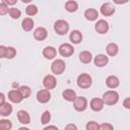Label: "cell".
Here are the masks:
<instances>
[{
  "label": "cell",
  "mask_w": 130,
  "mask_h": 130,
  "mask_svg": "<svg viewBox=\"0 0 130 130\" xmlns=\"http://www.w3.org/2000/svg\"><path fill=\"white\" fill-rule=\"evenodd\" d=\"M102 99H103L105 105H107V106H114V105H116L119 102L120 96H119V93L116 90L111 89V90H107L103 94Z\"/></svg>",
  "instance_id": "cell-1"
},
{
  "label": "cell",
  "mask_w": 130,
  "mask_h": 130,
  "mask_svg": "<svg viewBox=\"0 0 130 130\" xmlns=\"http://www.w3.org/2000/svg\"><path fill=\"white\" fill-rule=\"evenodd\" d=\"M77 86L79 88H82V89H87L91 86L92 84V78L89 74L87 73H81L78 75L77 77Z\"/></svg>",
  "instance_id": "cell-2"
},
{
  "label": "cell",
  "mask_w": 130,
  "mask_h": 130,
  "mask_svg": "<svg viewBox=\"0 0 130 130\" xmlns=\"http://www.w3.org/2000/svg\"><path fill=\"white\" fill-rule=\"evenodd\" d=\"M54 30L59 36H65L69 31V23L64 19H58L54 23Z\"/></svg>",
  "instance_id": "cell-3"
},
{
  "label": "cell",
  "mask_w": 130,
  "mask_h": 130,
  "mask_svg": "<svg viewBox=\"0 0 130 130\" xmlns=\"http://www.w3.org/2000/svg\"><path fill=\"white\" fill-rule=\"evenodd\" d=\"M66 65L65 62L62 59H56L53 61V63L51 64V71L56 74V75H60L65 71Z\"/></svg>",
  "instance_id": "cell-4"
},
{
  "label": "cell",
  "mask_w": 130,
  "mask_h": 130,
  "mask_svg": "<svg viewBox=\"0 0 130 130\" xmlns=\"http://www.w3.org/2000/svg\"><path fill=\"white\" fill-rule=\"evenodd\" d=\"M58 52L59 54L62 56V57H71L74 53V48L71 44H68V43H63L59 46L58 48Z\"/></svg>",
  "instance_id": "cell-5"
},
{
  "label": "cell",
  "mask_w": 130,
  "mask_h": 130,
  "mask_svg": "<svg viewBox=\"0 0 130 130\" xmlns=\"http://www.w3.org/2000/svg\"><path fill=\"white\" fill-rule=\"evenodd\" d=\"M16 56V50L13 47H5L3 45L0 46V58L13 59Z\"/></svg>",
  "instance_id": "cell-6"
},
{
  "label": "cell",
  "mask_w": 130,
  "mask_h": 130,
  "mask_svg": "<svg viewBox=\"0 0 130 130\" xmlns=\"http://www.w3.org/2000/svg\"><path fill=\"white\" fill-rule=\"evenodd\" d=\"M87 105H88V102L84 96H77L75 101L73 102V108L77 112L85 111L87 108Z\"/></svg>",
  "instance_id": "cell-7"
},
{
  "label": "cell",
  "mask_w": 130,
  "mask_h": 130,
  "mask_svg": "<svg viewBox=\"0 0 130 130\" xmlns=\"http://www.w3.org/2000/svg\"><path fill=\"white\" fill-rule=\"evenodd\" d=\"M43 85L45 87V89H48V90H51V89H54L57 85V80H56V77L52 74H48L44 77L43 79Z\"/></svg>",
  "instance_id": "cell-8"
},
{
  "label": "cell",
  "mask_w": 130,
  "mask_h": 130,
  "mask_svg": "<svg viewBox=\"0 0 130 130\" xmlns=\"http://www.w3.org/2000/svg\"><path fill=\"white\" fill-rule=\"evenodd\" d=\"M110 26H109V23L108 21H106L105 19H99L95 24H94V29L98 34L100 35H105L108 32Z\"/></svg>",
  "instance_id": "cell-9"
},
{
  "label": "cell",
  "mask_w": 130,
  "mask_h": 130,
  "mask_svg": "<svg viewBox=\"0 0 130 130\" xmlns=\"http://www.w3.org/2000/svg\"><path fill=\"white\" fill-rule=\"evenodd\" d=\"M100 11H101V13H102L104 16H112V15L115 13L116 9H115V6H114L111 2H105V3L101 6Z\"/></svg>",
  "instance_id": "cell-10"
},
{
  "label": "cell",
  "mask_w": 130,
  "mask_h": 130,
  "mask_svg": "<svg viewBox=\"0 0 130 130\" xmlns=\"http://www.w3.org/2000/svg\"><path fill=\"white\" fill-rule=\"evenodd\" d=\"M37 101L41 104H46L51 100V92L48 89H41L37 92Z\"/></svg>",
  "instance_id": "cell-11"
},
{
  "label": "cell",
  "mask_w": 130,
  "mask_h": 130,
  "mask_svg": "<svg viewBox=\"0 0 130 130\" xmlns=\"http://www.w3.org/2000/svg\"><path fill=\"white\" fill-rule=\"evenodd\" d=\"M47 37H48V30L43 26L37 27L34 31V38H35V40H37L39 42L45 41L47 39Z\"/></svg>",
  "instance_id": "cell-12"
},
{
  "label": "cell",
  "mask_w": 130,
  "mask_h": 130,
  "mask_svg": "<svg viewBox=\"0 0 130 130\" xmlns=\"http://www.w3.org/2000/svg\"><path fill=\"white\" fill-rule=\"evenodd\" d=\"M105 103L103 101V99L100 98H93L90 102H89V107L93 112H100L104 109Z\"/></svg>",
  "instance_id": "cell-13"
},
{
  "label": "cell",
  "mask_w": 130,
  "mask_h": 130,
  "mask_svg": "<svg viewBox=\"0 0 130 130\" xmlns=\"http://www.w3.org/2000/svg\"><path fill=\"white\" fill-rule=\"evenodd\" d=\"M93 63L96 67H105L108 63H109V57L105 54H98L94 58H93Z\"/></svg>",
  "instance_id": "cell-14"
},
{
  "label": "cell",
  "mask_w": 130,
  "mask_h": 130,
  "mask_svg": "<svg viewBox=\"0 0 130 130\" xmlns=\"http://www.w3.org/2000/svg\"><path fill=\"white\" fill-rule=\"evenodd\" d=\"M8 100L13 104H19L22 102L23 98L18 89H11L8 92Z\"/></svg>",
  "instance_id": "cell-15"
},
{
  "label": "cell",
  "mask_w": 130,
  "mask_h": 130,
  "mask_svg": "<svg viewBox=\"0 0 130 130\" xmlns=\"http://www.w3.org/2000/svg\"><path fill=\"white\" fill-rule=\"evenodd\" d=\"M82 38H83V37H82L81 31L78 30V29H73V30L70 32V35H69V40H70V42H71L72 44H74V45L80 44L81 41H82Z\"/></svg>",
  "instance_id": "cell-16"
},
{
  "label": "cell",
  "mask_w": 130,
  "mask_h": 130,
  "mask_svg": "<svg viewBox=\"0 0 130 130\" xmlns=\"http://www.w3.org/2000/svg\"><path fill=\"white\" fill-rule=\"evenodd\" d=\"M43 56L47 60H52L57 56V50L52 46H47L43 50Z\"/></svg>",
  "instance_id": "cell-17"
},
{
  "label": "cell",
  "mask_w": 130,
  "mask_h": 130,
  "mask_svg": "<svg viewBox=\"0 0 130 130\" xmlns=\"http://www.w3.org/2000/svg\"><path fill=\"white\" fill-rule=\"evenodd\" d=\"M17 119H18L19 123H21L23 125H27L30 123V116L24 110H19L17 112Z\"/></svg>",
  "instance_id": "cell-18"
},
{
  "label": "cell",
  "mask_w": 130,
  "mask_h": 130,
  "mask_svg": "<svg viewBox=\"0 0 130 130\" xmlns=\"http://www.w3.org/2000/svg\"><path fill=\"white\" fill-rule=\"evenodd\" d=\"M106 84H107V86L109 88L115 89V88H117L120 85V80L115 75H109L107 77V79H106Z\"/></svg>",
  "instance_id": "cell-19"
},
{
  "label": "cell",
  "mask_w": 130,
  "mask_h": 130,
  "mask_svg": "<svg viewBox=\"0 0 130 130\" xmlns=\"http://www.w3.org/2000/svg\"><path fill=\"white\" fill-rule=\"evenodd\" d=\"M78 59L83 64H89L92 61V54L89 51H81L78 55Z\"/></svg>",
  "instance_id": "cell-20"
},
{
  "label": "cell",
  "mask_w": 130,
  "mask_h": 130,
  "mask_svg": "<svg viewBox=\"0 0 130 130\" xmlns=\"http://www.w3.org/2000/svg\"><path fill=\"white\" fill-rule=\"evenodd\" d=\"M84 17L89 21H94L99 17V12L94 8H87L84 11Z\"/></svg>",
  "instance_id": "cell-21"
},
{
  "label": "cell",
  "mask_w": 130,
  "mask_h": 130,
  "mask_svg": "<svg viewBox=\"0 0 130 130\" xmlns=\"http://www.w3.org/2000/svg\"><path fill=\"white\" fill-rule=\"evenodd\" d=\"M62 96H63V99H64L65 101H67V102H72V103H73V102L75 101V99L77 98L75 90H73V89H71V88H67V89L63 90Z\"/></svg>",
  "instance_id": "cell-22"
},
{
  "label": "cell",
  "mask_w": 130,
  "mask_h": 130,
  "mask_svg": "<svg viewBox=\"0 0 130 130\" xmlns=\"http://www.w3.org/2000/svg\"><path fill=\"white\" fill-rule=\"evenodd\" d=\"M12 106L8 103V102H5L4 104L0 105V115L2 117H7L9 115H11L12 113Z\"/></svg>",
  "instance_id": "cell-23"
},
{
  "label": "cell",
  "mask_w": 130,
  "mask_h": 130,
  "mask_svg": "<svg viewBox=\"0 0 130 130\" xmlns=\"http://www.w3.org/2000/svg\"><path fill=\"white\" fill-rule=\"evenodd\" d=\"M35 26V22L30 17H25L21 21V27L24 31H30Z\"/></svg>",
  "instance_id": "cell-24"
},
{
  "label": "cell",
  "mask_w": 130,
  "mask_h": 130,
  "mask_svg": "<svg viewBox=\"0 0 130 130\" xmlns=\"http://www.w3.org/2000/svg\"><path fill=\"white\" fill-rule=\"evenodd\" d=\"M106 52H107V54H108L109 56L114 57V56H116V55L118 54V52H119V47H118V45L115 44V43H110V44H108L107 47H106Z\"/></svg>",
  "instance_id": "cell-25"
},
{
  "label": "cell",
  "mask_w": 130,
  "mask_h": 130,
  "mask_svg": "<svg viewBox=\"0 0 130 130\" xmlns=\"http://www.w3.org/2000/svg\"><path fill=\"white\" fill-rule=\"evenodd\" d=\"M65 9L68 12H75L78 9V3L74 0H68L65 3Z\"/></svg>",
  "instance_id": "cell-26"
},
{
  "label": "cell",
  "mask_w": 130,
  "mask_h": 130,
  "mask_svg": "<svg viewBox=\"0 0 130 130\" xmlns=\"http://www.w3.org/2000/svg\"><path fill=\"white\" fill-rule=\"evenodd\" d=\"M18 90H19V92L21 93V95H22L23 99H27V98H29V95L31 94V89H30V87L27 86V85H20V87L18 88Z\"/></svg>",
  "instance_id": "cell-27"
},
{
  "label": "cell",
  "mask_w": 130,
  "mask_h": 130,
  "mask_svg": "<svg viewBox=\"0 0 130 130\" xmlns=\"http://www.w3.org/2000/svg\"><path fill=\"white\" fill-rule=\"evenodd\" d=\"M9 16L12 18V19H18L21 15V11L18 9V8H15V7H11L9 9V12H8Z\"/></svg>",
  "instance_id": "cell-28"
},
{
  "label": "cell",
  "mask_w": 130,
  "mask_h": 130,
  "mask_svg": "<svg viewBox=\"0 0 130 130\" xmlns=\"http://www.w3.org/2000/svg\"><path fill=\"white\" fill-rule=\"evenodd\" d=\"M11 128H12L11 121L6 119L0 120V130H11Z\"/></svg>",
  "instance_id": "cell-29"
},
{
  "label": "cell",
  "mask_w": 130,
  "mask_h": 130,
  "mask_svg": "<svg viewBox=\"0 0 130 130\" xmlns=\"http://www.w3.org/2000/svg\"><path fill=\"white\" fill-rule=\"evenodd\" d=\"M25 13L29 16H34L38 13V7L35 5V4H29L26 6L25 8Z\"/></svg>",
  "instance_id": "cell-30"
},
{
  "label": "cell",
  "mask_w": 130,
  "mask_h": 130,
  "mask_svg": "<svg viewBox=\"0 0 130 130\" xmlns=\"http://www.w3.org/2000/svg\"><path fill=\"white\" fill-rule=\"evenodd\" d=\"M50 121H51V113H50L49 111H45V112L42 114L41 123H42L43 125H47Z\"/></svg>",
  "instance_id": "cell-31"
},
{
  "label": "cell",
  "mask_w": 130,
  "mask_h": 130,
  "mask_svg": "<svg viewBox=\"0 0 130 130\" xmlns=\"http://www.w3.org/2000/svg\"><path fill=\"white\" fill-rule=\"evenodd\" d=\"M99 128H100V124H98V122L95 121H89L85 125L86 130H99Z\"/></svg>",
  "instance_id": "cell-32"
},
{
  "label": "cell",
  "mask_w": 130,
  "mask_h": 130,
  "mask_svg": "<svg viewBox=\"0 0 130 130\" xmlns=\"http://www.w3.org/2000/svg\"><path fill=\"white\" fill-rule=\"evenodd\" d=\"M9 7H8V5L2 0L1 2H0V15H5V14H7L8 12H9Z\"/></svg>",
  "instance_id": "cell-33"
},
{
  "label": "cell",
  "mask_w": 130,
  "mask_h": 130,
  "mask_svg": "<svg viewBox=\"0 0 130 130\" xmlns=\"http://www.w3.org/2000/svg\"><path fill=\"white\" fill-rule=\"evenodd\" d=\"M99 130H114V126L111 123H102L100 124Z\"/></svg>",
  "instance_id": "cell-34"
},
{
  "label": "cell",
  "mask_w": 130,
  "mask_h": 130,
  "mask_svg": "<svg viewBox=\"0 0 130 130\" xmlns=\"http://www.w3.org/2000/svg\"><path fill=\"white\" fill-rule=\"evenodd\" d=\"M64 130H77V126L75 124H73V123H69V124H67L65 126Z\"/></svg>",
  "instance_id": "cell-35"
},
{
  "label": "cell",
  "mask_w": 130,
  "mask_h": 130,
  "mask_svg": "<svg viewBox=\"0 0 130 130\" xmlns=\"http://www.w3.org/2000/svg\"><path fill=\"white\" fill-rule=\"evenodd\" d=\"M123 107L127 110H130V98H126L123 101Z\"/></svg>",
  "instance_id": "cell-36"
},
{
  "label": "cell",
  "mask_w": 130,
  "mask_h": 130,
  "mask_svg": "<svg viewBox=\"0 0 130 130\" xmlns=\"http://www.w3.org/2000/svg\"><path fill=\"white\" fill-rule=\"evenodd\" d=\"M43 130H59V129H58V127L55 126V125H49V126H46Z\"/></svg>",
  "instance_id": "cell-37"
},
{
  "label": "cell",
  "mask_w": 130,
  "mask_h": 130,
  "mask_svg": "<svg viewBox=\"0 0 130 130\" xmlns=\"http://www.w3.org/2000/svg\"><path fill=\"white\" fill-rule=\"evenodd\" d=\"M7 5H14L15 3H17V0H3Z\"/></svg>",
  "instance_id": "cell-38"
},
{
  "label": "cell",
  "mask_w": 130,
  "mask_h": 130,
  "mask_svg": "<svg viewBox=\"0 0 130 130\" xmlns=\"http://www.w3.org/2000/svg\"><path fill=\"white\" fill-rule=\"evenodd\" d=\"M4 103H5V94L3 92H1L0 93V105H2Z\"/></svg>",
  "instance_id": "cell-39"
},
{
  "label": "cell",
  "mask_w": 130,
  "mask_h": 130,
  "mask_svg": "<svg viewBox=\"0 0 130 130\" xmlns=\"http://www.w3.org/2000/svg\"><path fill=\"white\" fill-rule=\"evenodd\" d=\"M12 87H13V89H15V87L18 89L20 86H19V84H18L17 82H13V83H12Z\"/></svg>",
  "instance_id": "cell-40"
},
{
  "label": "cell",
  "mask_w": 130,
  "mask_h": 130,
  "mask_svg": "<svg viewBox=\"0 0 130 130\" xmlns=\"http://www.w3.org/2000/svg\"><path fill=\"white\" fill-rule=\"evenodd\" d=\"M114 3H117V4H123V3H127V1H117V0H114Z\"/></svg>",
  "instance_id": "cell-41"
},
{
  "label": "cell",
  "mask_w": 130,
  "mask_h": 130,
  "mask_svg": "<svg viewBox=\"0 0 130 130\" xmlns=\"http://www.w3.org/2000/svg\"><path fill=\"white\" fill-rule=\"evenodd\" d=\"M18 130H30V129H28V128H26V127H19Z\"/></svg>",
  "instance_id": "cell-42"
},
{
  "label": "cell",
  "mask_w": 130,
  "mask_h": 130,
  "mask_svg": "<svg viewBox=\"0 0 130 130\" xmlns=\"http://www.w3.org/2000/svg\"><path fill=\"white\" fill-rule=\"evenodd\" d=\"M30 0H22V3H29Z\"/></svg>",
  "instance_id": "cell-43"
}]
</instances>
